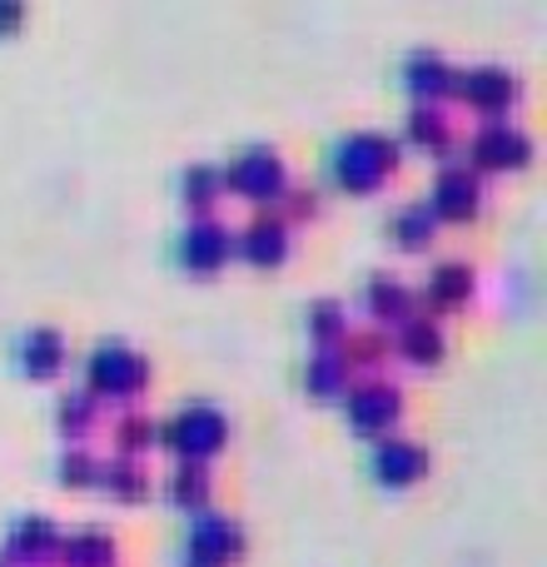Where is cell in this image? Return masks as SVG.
Masks as SVG:
<instances>
[{
	"instance_id": "1",
	"label": "cell",
	"mask_w": 547,
	"mask_h": 567,
	"mask_svg": "<svg viewBox=\"0 0 547 567\" xmlns=\"http://www.w3.org/2000/svg\"><path fill=\"white\" fill-rule=\"evenodd\" d=\"M403 150L383 130H349L339 145L329 150V185L349 199H369L399 175Z\"/></svg>"
},
{
	"instance_id": "2",
	"label": "cell",
	"mask_w": 547,
	"mask_h": 567,
	"mask_svg": "<svg viewBox=\"0 0 547 567\" xmlns=\"http://www.w3.org/2000/svg\"><path fill=\"white\" fill-rule=\"evenodd\" d=\"M149 359L125 339H100L95 349L85 353V393L95 403H115V409H135L149 393Z\"/></svg>"
},
{
	"instance_id": "3",
	"label": "cell",
	"mask_w": 547,
	"mask_h": 567,
	"mask_svg": "<svg viewBox=\"0 0 547 567\" xmlns=\"http://www.w3.org/2000/svg\"><path fill=\"white\" fill-rule=\"evenodd\" d=\"M159 449L175 453V463H199V468H209V463L229 449L225 409H215V403H185V409H175L159 423Z\"/></svg>"
},
{
	"instance_id": "4",
	"label": "cell",
	"mask_w": 547,
	"mask_h": 567,
	"mask_svg": "<svg viewBox=\"0 0 547 567\" xmlns=\"http://www.w3.org/2000/svg\"><path fill=\"white\" fill-rule=\"evenodd\" d=\"M219 179H225V195L245 199V205H255L259 215H269V209L283 199V189H289V165L279 159L274 145H245L225 169H219Z\"/></svg>"
},
{
	"instance_id": "5",
	"label": "cell",
	"mask_w": 547,
	"mask_h": 567,
	"mask_svg": "<svg viewBox=\"0 0 547 567\" xmlns=\"http://www.w3.org/2000/svg\"><path fill=\"white\" fill-rule=\"evenodd\" d=\"M538 145L533 135L518 125V120H483L468 135V169L473 175H518V169L533 165Z\"/></svg>"
},
{
	"instance_id": "6",
	"label": "cell",
	"mask_w": 547,
	"mask_h": 567,
	"mask_svg": "<svg viewBox=\"0 0 547 567\" xmlns=\"http://www.w3.org/2000/svg\"><path fill=\"white\" fill-rule=\"evenodd\" d=\"M249 553V533L235 513H195L185 533V567H235Z\"/></svg>"
},
{
	"instance_id": "7",
	"label": "cell",
	"mask_w": 547,
	"mask_h": 567,
	"mask_svg": "<svg viewBox=\"0 0 547 567\" xmlns=\"http://www.w3.org/2000/svg\"><path fill=\"white\" fill-rule=\"evenodd\" d=\"M453 100L483 120H508L523 105V80L508 65H468L453 75Z\"/></svg>"
},
{
	"instance_id": "8",
	"label": "cell",
	"mask_w": 547,
	"mask_h": 567,
	"mask_svg": "<svg viewBox=\"0 0 547 567\" xmlns=\"http://www.w3.org/2000/svg\"><path fill=\"white\" fill-rule=\"evenodd\" d=\"M343 419H349V429L359 433V439H389L393 429H399L403 419V389L393 379H359L349 393H343Z\"/></svg>"
},
{
	"instance_id": "9",
	"label": "cell",
	"mask_w": 547,
	"mask_h": 567,
	"mask_svg": "<svg viewBox=\"0 0 547 567\" xmlns=\"http://www.w3.org/2000/svg\"><path fill=\"white\" fill-rule=\"evenodd\" d=\"M429 468H433L429 449L413 439H399V433H389V439H379L369 449V478H373V488H383V493L419 488V483L429 478Z\"/></svg>"
},
{
	"instance_id": "10",
	"label": "cell",
	"mask_w": 547,
	"mask_h": 567,
	"mask_svg": "<svg viewBox=\"0 0 547 567\" xmlns=\"http://www.w3.org/2000/svg\"><path fill=\"white\" fill-rule=\"evenodd\" d=\"M483 199H488V189H483V179L468 165H443L423 205H429V215L443 229V225H473L483 215Z\"/></svg>"
},
{
	"instance_id": "11",
	"label": "cell",
	"mask_w": 547,
	"mask_h": 567,
	"mask_svg": "<svg viewBox=\"0 0 547 567\" xmlns=\"http://www.w3.org/2000/svg\"><path fill=\"white\" fill-rule=\"evenodd\" d=\"M235 259V235L219 219H189L175 239V265L195 279H215Z\"/></svg>"
},
{
	"instance_id": "12",
	"label": "cell",
	"mask_w": 547,
	"mask_h": 567,
	"mask_svg": "<svg viewBox=\"0 0 547 567\" xmlns=\"http://www.w3.org/2000/svg\"><path fill=\"white\" fill-rule=\"evenodd\" d=\"M453 75H458V65L438 45H413L399 65L409 100L413 105H433V110H443V100H453Z\"/></svg>"
},
{
	"instance_id": "13",
	"label": "cell",
	"mask_w": 547,
	"mask_h": 567,
	"mask_svg": "<svg viewBox=\"0 0 547 567\" xmlns=\"http://www.w3.org/2000/svg\"><path fill=\"white\" fill-rule=\"evenodd\" d=\"M16 373L30 383H55L60 373L70 369V343L60 329H50V323H35V329H25L16 339Z\"/></svg>"
},
{
	"instance_id": "14",
	"label": "cell",
	"mask_w": 547,
	"mask_h": 567,
	"mask_svg": "<svg viewBox=\"0 0 547 567\" xmlns=\"http://www.w3.org/2000/svg\"><path fill=\"white\" fill-rule=\"evenodd\" d=\"M363 313L373 319V329L379 333H393L403 319H413L419 313V293H413L409 279L389 275V269H373L369 279H363V293H359Z\"/></svg>"
},
{
	"instance_id": "15",
	"label": "cell",
	"mask_w": 547,
	"mask_h": 567,
	"mask_svg": "<svg viewBox=\"0 0 547 567\" xmlns=\"http://www.w3.org/2000/svg\"><path fill=\"white\" fill-rule=\"evenodd\" d=\"M419 293V309L429 313V319H438V313H463L473 303V293H478V275H473V265H463V259H443V265L429 269V279H423Z\"/></svg>"
},
{
	"instance_id": "16",
	"label": "cell",
	"mask_w": 547,
	"mask_h": 567,
	"mask_svg": "<svg viewBox=\"0 0 547 567\" xmlns=\"http://www.w3.org/2000/svg\"><path fill=\"white\" fill-rule=\"evenodd\" d=\"M293 255V229L279 215H255L245 229L235 235V259H245L249 269H283Z\"/></svg>"
},
{
	"instance_id": "17",
	"label": "cell",
	"mask_w": 547,
	"mask_h": 567,
	"mask_svg": "<svg viewBox=\"0 0 547 567\" xmlns=\"http://www.w3.org/2000/svg\"><path fill=\"white\" fill-rule=\"evenodd\" d=\"M55 548H60L55 518H45V513H25V518H16L6 528L0 563L6 567H45V563H55Z\"/></svg>"
},
{
	"instance_id": "18",
	"label": "cell",
	"mask_w": 547,
	"mask_h": 567,
	"mask_svg": "<svg viewBox=\"0 0 547 567\" xmlns=\"http://www.w3.org/2000/svg\"><path fill=\"white\" fill-rule=\"evenodd\" d=\"M393 353H399L409 369H438L443 359H448V333H443L438 319H429V313H413V319H403L399 329H393Z\"/></svg>"
},
{
	"instance_id": "19",
	"label": "cell",
	"mask_w": 547,
	"mask_h": 567,
	"mask_svg": "<svg viewBox=\"0 0 547 567\" xmlns=\"http://www.w3.org/2000/svg\"><path fill=\"white\" fill-rule=\"evenodd\" d=\"M353 389V369L343 359V349H313L303 363V393L313 403H339Z\"/></svg>"
},
{
	"instance_id": "20",
	"label": "cell",
	"mask_w": 547,
	"mask_h": 567,
	"mask_svg": "<svg viewBox=\"0 0 547 567\" xmlns=\"http://www.w3.org/2000/svg\"><path fill=\"white\" fill-rule=\"evenodd\" d=\"M399 150H419V155H429V159L453 155V120L433 105H413L409 120H403Z\"/></svg>"
},
{
	"instance_id": "21",
	"label": "cell",
	"mask_w": 547,
	"mask_h": 567,
	"mask_svg": "<svg viewBox=\"0 0 547 567\" xmlns=\"http://www.w3.org/2000/svg\"><path fill=\"white\" fill-rule=\"evenodd\" d=\"M389 245L399 249V255H429V249L438 245V219L429 215V205H423V199H409V205L393 209Z\"/></svg>"
},
{
	"instance_id": "22",
	"label": "cell",
	"mask_w": 547,
	"mask_h": 567,
	"mask_svg": "<svg viewBox=\"0 0 547 567\" xmlns=\"http://www.w3.org/2000/svg\"><path fill=\"white\" fill-rule=\"evenodd\" d=\"M115 558H120L115 533H105V528L60 533V548H55L60 567H115Z\"/></svg>"
},
{
	"instance_id": "23",
	"label": "cell",
	"mask_w": 547,
	"mask_h": 567,
	"mask_svg": "<svg viewBox=\"0 0 547 567\" xmlns=\"http://www.w3.org/2000/svg\"><path fill=\"white\" fill-rule=\"evenodd\" d=\"M209 498H215V478H209V468H199V463H175V468L165 473V503L175 513H205Z\"/></svg>"
},
{
	"instance_id": "24",
	"label": "cell",
	"mask_w": 547,
	"mask_h": 567,
	"mask_svg": "<svg viewBox=\"0 0 547 567\" xmlns=\"http://www.w3.org/2000/svg\"><path fill=\"white\" fill-rule=\"evenodd\" d=\"M95 488L105 493L110 503H125V508H135V503L149 498V468L135 458H100V478Z\"/></svg>"
},
{
	"instance_id": "25",
	"label": "cell",
	"mask_w": 547,
	"mask_h": 567,
	"mask_svg": "<svg viewBox=\"0 0 547 567\" xmlns=\"http://www.w3.org/2000/svg\"><path fill=\"white\" fill-rule=\"evenodd\" d=\"M219 199H225L219 165H189V169H179V205L189 209V219H215Z\"/></svg>"
},
{
	"instance_id": "26",
	"label": "cell",
	"mask_w": 547,
	"mask_h": 567,
	"mask_svg": "<svg viewBox=\"0 0 547 567\" xmlns=\"http://www.w3.org/2000/svg\"><path fill=\"white\" fill-rule=\"evenodd\" d=\"M95 423H100V403L90 399L85 389L60 393V403H55V433L65 439V449H85V439L95 433Z\"/></svg>"
},
{
	"instance_id": "27",
	"label": "cell",
	"mask_w": 547,
	"mask_h": 567,
	"mask_svg": "<svg viewBox=\"0 0 547 567\" xmlns=\"http://www.w3.org/2000/svg\"><path fill=\"white\" fill-rule=\"evenodd\" d=\"M303 333H309L313 349H343V339H349V303L343 299H313L309 309H303Z\"/></svg>"
},
{
	"instance_id": "28",
	"label": "cell",
	"mask_w": 547,
	"mask_h": 567,
	"mask_svg": "<svg viewBox=\"0 0 547 567\" xmlns=\"http://www.w3.org/2000/svg\"><path fill=\"white\" fill-rule=\"evenodd\" d=\"M115 458H135V463H145V453H155L159 449V423L149 419V413H140V409H125L115 419Z\"/></svg>"
},
{
	"instance_id": "29",
	"label": "cell",
	"mask_w": 547,
	"mask_h": 567,
	"mask_svg": "<svg viewBox=\"0 0 547 567\" xmlns=\"http://www.w3.org/2000/svg\"><path fill=\"white\" fill-rule=\"evenodd\" d=\"M95 478H100V458L90 449H60V458H55V483L60 488H70V493H85V488H95Z\"/></svg>"
},
{
	"instance_id": "30",
	"label": "cell",
	"mask_w": 547,
	"mask_h": 567,
	"mask_svg": "<svg viewBox=\"0 0 547 567\" xmlns=\"http://www.w3.org/2000/svg\"><path fill=\"white\" fill-rule=\"evenodd\" d=\"M343 359H349V369L353 373H373V369H383L389 363V333H379V329H369V333H349L343 339Z\"/></svg>"
},
{
	"instance_id": "31",
	"label": "cell",
	"mask_w": 547,
	"mask_h": 567,
	"mask_svg": "<svg viewBox=\"0 0 547 567\" xmlns=\"http://www.w3.org/2000/svg\"><path fill=\"white\" fill-rule=\"evenodd\" d=\"M319 209H323V195L313 185H289L283 189V199L274 205V215L283 219V225H309V219H319Z\"/></svg>"
},
{
	"instance_id": "32",
	"label": "cell",
	"mask_w": 547,
	"mask_h": 567,
	"mask_svg": "<svg viewBox=\"0 0 547 567\" xmlns=\"http://www.w3.org/2000/svg\"><path fill=\"white\" fill-rule=\"evenodd\" d=\"M20 25H25V6L20 0H0V40L20 35Z\"/></svg>"
},
{
	"instance_id": "33",
	"label": "cell",
	"mask_w": 547,
	"mask_h": 567,
	"mask_svg": "<svg viewBox=\"0 0 547 567\" xmlns=\"http://www.w3.org/2000/svg\"><path fill=\"white\" fill-rule=\"evenodd\" d=\"M0 567H6V563H0Z\"/></svg>"
}]
</instances>
